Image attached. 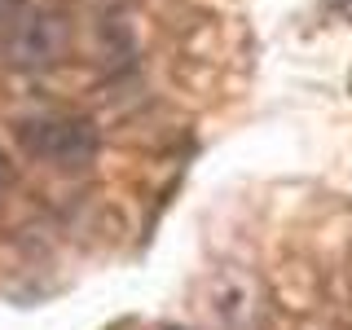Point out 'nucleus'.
<instances>
[{"instance_id": "2", "label": "nucleus", "mask_w": 352, "mask_h": 330, "mask_svg": "<svg viewBox=\"0 0 352 330\" xmlns=\"http://www.w3.org/2000/svg\"><path fill=\"white\" fill-rule=\"evenodd\" d=\"M5 176H9V168H5V154H0V185H5Z\"/></svg>"}, {"instance_id": "1", "label": "nucleus", "mask_w": 352, "mask_h": 330, "mask_svg": "<svg viewBox=\"0 0 352 330\" xmlns=\"http://www.w3.org/2000/svg\"><path fill=\"white\" fill-rule=\"evenodd\" d=\"M18 141L27 154L53 168H84L97 159V128L75 115H36L18 124Z\"/></svg>"}]
</instances>
